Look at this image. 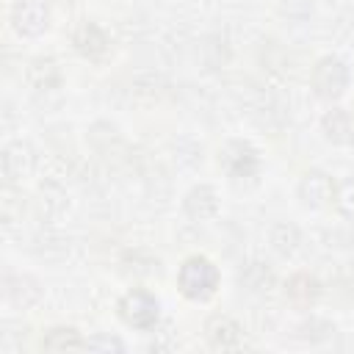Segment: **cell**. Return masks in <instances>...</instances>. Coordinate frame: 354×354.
I'll return each mask as SVG.
<instances>
[{"instance_id": "3", "label": "cell", "mask_w": 354, "mask_h": 354, "mask_svg": "<svg viewBox=\"0 0 354 354\" xmlns=\"http://www.w3.org/2000/svg\"><path fill=\"white\" fill-rule=\"evenodd\" d=\"M122 315H124L127 324H133L138 329H147V326H152L158 321V301L152 296L136 290L122 301Z\"/></svg>"}, {"instance_id": "5", "label": "cell", "mask_w": 354, "mask_h": 354, "mask_svg": "<svg viewBox=\"0 0 354 354\" xmlns=\"http://www.w3.org/2000/svg\"><path fill=\"white\" fill-rule=\"evenodd\" d=\"M299 194L304 196V202H307V205H324V202L332 196V183H329L324 174L313 171V174H307V177L301 180Z\"/></svg>"}, {"instance_id": "4", "label": "cell", "mask_w": 354, "mask_h": 354, "mask_svg": "<svg viewBox=\"0 0 354 354\" xmlns=\"http://www.w3.org/2000/svg\"><path fill=\"white\" fill-rule=\"evenodd\" d=\"M11 19H14V28L19 33L36 36L47 28V8L39 0H19L11 11Z\"/></svg>"}, {"instance_id": "6", "label": "cell", "mask_w": 354, "mask_h": 354, "mask_svg": "<svg viewBox=\"0 0 354 354\" xmlns=\"http://www.w3.org/2000/svg\"><path fill=\"white\" fill-rule=\"evenodd\" d=\"M324 130L326 136L335 141V144H346L351 138V119L343 113V111H332L326 119H324Z\"/></svg>"}, {"instance_id": "2", "label": "cell", "mask_w": 354, "mask_h": 354, "mask_svg": "<svg viewBox=\"0 0 354 354\" xmlns=\"http://www.w3.org/2000/svg\"><path fill=\"white\" fill-rule=\"evenodd\" d=\"M346 83H348V72H346V66L337 58L318 61V66L313 72V86H315V91L321 97H337V94H343Z\"/></svg>"}, {"instance_id": "1", "label": "cell", "mask_w": 354, "mask_h": 354, "mask_svg": "<svg viewBox=\"0 0 354 354\" xmlns=\"http://www.w3.org/2000/svg\"><path fill=\"white\" fill-rule=\"evenodd\" d=\"M218 285V271L205 257H191L180 268V288L191 299H207Z\"/></svg>"}]
</instances>
